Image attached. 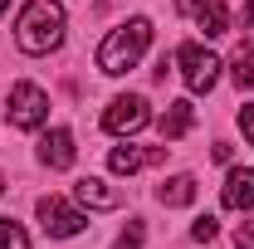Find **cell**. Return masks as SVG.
Instances as JSON below:
<instances>
[{
  "label": "cell",
  "mask_w": 254,
  "mask_h": 249,
  "mask_svg": "<svg viewBox=\"0 0 254 249\" xmlns=\"http://www.w3.org/2000/svg\"><path fill=\"white\" fill-rule=\"evenodd\" d=\"M15 44L25 54H49L64 44V5L59 0H30L15 20Z\"/></svg>",
  "instance_id": "6da1fadb"
},
{
  "label": "cell",
  "mask_w": 254,
  "mask_h": 249,
  "mask_svg": "<svg viewBox=\"0 0 254 249\" xmlns=\"http://www.w3.org/2000/svg\"><path fill=\"white\" fill-rule=\"evenodd\" d=\"M147 44H152V20L147 15H132L127 25H118V30L98 44V68L118 78L127 68H137V59L147 54Z\"/></svg>",
  "instance_id": "7a4b0ae2"
},
{
  "label": "cell",
  "mask_w": 254,
  "mask_h": 249,
  "mask_svg": "<svg viewBox=\"0 0 254 249\" xmlns=\"http://www.w3.org/2000/svg\"><path fill=\"white\" fill-rule=\"evenodd\" d=\"M49 123V98L39 83H15L10 88V127L20 132H34V127Z\"/></svg>",
  "instance_id": "3957f363"
},
{
  "label": "cell",
  "mask_w": 254,
  "mask_h": 249,
  "mask_svg": "<svg viewBox=\"0 0 254 249\" xmlns=\"http://www.w3.org/2000/svg\"><path fill=\"white\" fill-rule=\"evenodd\" d=\"M176 63H181V78H186L190 93H210L215 78H220V59L210 49H200V44H181L176 49Z\"/></svg>",
  "instance_id": "277c9868"
},
{
  "label": "cell",
  "mask_w": 254,
  "mask_h": 249,
  "mask_svg": "<svg viewBox=\"0 0 254 249\" xmlns=\"http://www.w3.org/2000/svg\"><path fill=\"white\" fill-rule=\"evenodd\" d=\"M152 123V113H147V98L137 93H123L108 103V113H103V127L108 132H118V137H127V132H142V127Z\"/></svg>",
  "instance_id": "5b68a950"
},
{
  "label": "cell",
  "mask_w": 254,
  "mask_h": 249,
  "mask_svg": "<svg viewBox=\"0 0 254 249\" xmlns=\"http://www.w3.org/2000/svg\"><path fill=\"white\" fill-rule=\"evenodd\" d=\"M34 210H39V220H44V235H54V240H73V235L88 225V220L78 215V210H73L64 195H44Z\"/></svg>",
  "instance_id": "8992f818"
},
{
  "label": "cell",
  "mask_w": 254,
  "mask_h": 249,
  "mask_svg": "<svg viewBox=\"0 0 254 249\" xmlns=\"http://www.w3.org/2000/svg\"><path fill=\"white\" fill-rule=\"evenodd\" d=\"M39 161H44L49 171H68V166H73V132H68V127L44 132V137H39Z\"/></svg>",
  "instance_id": "52a82bcc"
},
{
  "label": "cell",
  "mask_w": 254,
  "mask_h": 249,
  "mask_svg": "<svg viewBox=\"0 0 254 249\" xmlns=\"http://www.w3.org/2000/svg\"><path fill=\"white\" fill-rule=\"evenodd\" d=\"M157 161H166V147H113V156H108V166H113V176H132V171H142V166H157Z\"/></svg>",
  "instance_id": "ba28073f"
},
{
  "label": "cell",
  "mask_w": 254,
  "mask_h": 249,
  "mask_svg": "<svg viewBox=\"0 0 254 249\" xmlns=\"http://www.w3.org/2000/svg\"><path fill=\"white\" fill-rule=\"evenodd\" d=\"M176 5H181L186 15H195V25H200V30L210 34V39L230 30V10H225L220 0H176Z\"/></svg>",
  "instance_id": "9c48e42d"
},
{
  "label": "cell",
  "mask_w": 254,
  "mask_h": 249,
  "mask_svg": "<svg viewBox=\"0 0 254 249\" xmlns=\"http://www.w3.org/2000/svg\"><path fill=\"white\" fill-rule=\"evenodd\" d=\"M225 210H250L254 205V166H240L225 176V190H220Z\"/></svg>",
  "instance_id": "30bf717a"
},
{
  "label": "cell",
  "mask_w": 254,
  "mask_h": 249,
  "mask_svg": "<svg viewBox=\"0 0 254 249\" xmlns=\"http://www.w3.org/2000/svg\"><path fill=\"white\" fill-rule=\"evenodd\" d=\"M190 127H195V108H190L186 98L166 103V113H161V137H166V142H176V137H186Z\"/></svg>",
  "instance_id": "8fae6325"
},
{
  "label": "cell",
  "mask_w": 254,
  "mask_h": 249,
  "mask_svg": "<svg viewBox=\"0 0 254 249\" xmlns=\"http://www.w3.org/2000/svg\"><path fill=\"white\" fill-rule=\"evenodd\" d=\"M73 195H78L83 205H93V210H118V205H123V195L108 190V181H98V176H83V181L73 186Z\"/></svg>",
  "instance_id": "7c38bea8"
},
{
  "label": "cell",
  "mask_w": 254,
  "mask_h": 249,
  "mask_svg": "<svg viewBox=\"0 0 254 249\" xmlns=\"http://www.w3.org/2000/svg\"><path fill=\"white\" fill-rule=\"evenodd\" d=\"M230 78L240 88H254V39H245L235 54H230Z\"/></svg>",
  "instance_id": "4fadbf2b"
},
{
  "label": "cell",
  "mask_w": 254,
  "mask_h": 249,
  "mask_svg": "<svg viewBox=\"0 0 254 249\" xmlns=\"http://www.w3.org/2000/svg\"><path fill=\"white\" fill-rule=\"evenodd\" d=\"M161 205H190L195 200V176H171V181H161Z\"/></svg>",
  "instance_id": "5bb4252c"
},
{
  "label": "cell",
  "mask_w": 254,
  "mask_h": 249,
  "mask_svg": "<svg viewBox=\"0 0 254 249\" xmlns=\"http://www.w3.org/2000/svg\"><path fill=\"white\" fill-rule=\"evenodd\" d=\"M0 249H30L25 225H15V220H0Z\"/></svg>",
  "instance_id": "9a60e30c"
},
{
  "label": "cell",
  "mask_w": 254,
  "mask_h": 249,
  "mask_svg": "<svg viewBox=\"0 0 254 249\" xmlns=\"http://www.w3.org/2000/svg\"><path fill=\"white\" fill-rule=\"evenodd\" d=\"M215 235H220V220L215 215H200L195 225H190V240H195V245H210Z\"/></svg>",
  "instance_id": "2e32d148"
},
{
  "label": "cell",
  "mask_w": 254,
  "mask_h": 249,
  "mask_svg": "<svg viewBox=\"0 0 254 249\" xmlns=\"http://www.w3.org/2000/svg\"><path fill=\"white\" fill-rule=\"evenodd\" d=\"M142 240H147V230H142V220H132L123 235H118V249H142Z\"/></svg>",
  "instance_id": "e0dca14e"
},
{
  "label": "cell",
  "mask_w": 254,
  "mask_h": 249,
  "mask_svg": "<svg viewBox=\"0 0 254 249\" xmlns=\"http://www.w3.org/2000/svg\"><path fill=\"white\" fill-rule=\"evenodd\" d=\"M235 245H240V249H254V215L245 220L240 230H235Z\"/></svg>",
  "instance_id": "ac0fdd59"
},
{
  "label": "cell",
  "mask_w": 254,
  "mask_h": 249,
  "mask_svg": "<svg viewBox=\"0 0 254 249\" xmlns=\"http://www.w3.org/2000/svg\"><path fill=\"white\" fill-rule=\"evenodd\" d=\"M240 132H245V142H254V103L240 108Z\"/></svg>",
  "instance_id": "d6986e66"
},
{
  "label": "cell",
  "mask_w": 254,
  "mask_h": 249,
  "mask_svg": "<svg viewBox=\"0 0 254 249\" xmlns=\"http://www.w3.org/2000/svg\"><path fill=\"white\" fill-rule=\"evenodd\" d=\"M245 20H254V0H250V5H245Z\"/></svg>",
  "instance_id": "ffe728a7"
},
{
  "label": "cell",
  "mask_w": 254,
  "mask_h": 249,
  "mask_svg": "<svg viewBox=\"0 0 254 249\" xmlns=\"http://www.w3.org/2000/svg\"><path fill=\"white\" fill-rule=\"evenodd\" d=\"M5 5H10V0H0V10H5Z\"/></svg>",
  "instance_id": "44dd1931"
}]
</instances>
